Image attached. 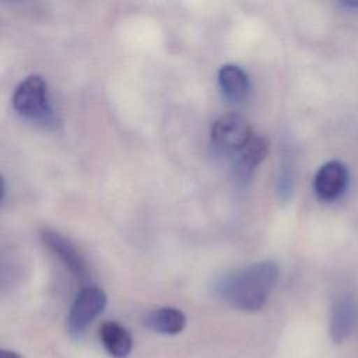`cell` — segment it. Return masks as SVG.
Returning <instances> with one entry per match:
<instances>
[{"label": "cell", "mask_w": 358, "mask_h": 358, "mask_svg": "<svg viewBox=\"0 0 358 358\" xmlns=\"http://www.w3.org/2000/svg\"><path fill=\"white\" fill-rule=\"evenodd\" d=\"M106 306V295L98 287H85L76 296L67 316V331L80 338Z\"/></svg>", "instance_id": "cell-4"}, {"label": "cell", "mask_w": 358, "mask_h": 358, "mask_svg": "<svg viewBox=\"0 0 358 358\" xmlns=\"http://www.w3.org/2000/svg\"><path fill=\"white\" fill-rule=\"evenodd\" d=\"M277 278L278 266L271 260H263L227 273L215 282L214 294L235 309L255 312L264 306Z\"/></svg>", "instance_id": "cell-1"}, {"label": "cell", "mask_w": 358, "mask_h": 358, "mask_svg": "<svg viewBox=\"0 0 358 358\" xmlns=\"http://www.w3.org/2000/svg\"><path fill=\"white\" fill-rule=\"evenodd\" d=\"M218 85L225 99L239 103L248 98L250 81L248 74L236 64H224L218 70Z\"/></svg>", "instance_id": "cell-9"}, {"label": "cell", "mask_w": 358, "mask_h": 358, "mask_svg": "<svg viewBox=\"0 0 358 358\" xmlns=\"http://www.w3.org/2000/svg\"><path fill=\"white\" fill-rule=\"evenodd\" d=\"M144 324L159 334L173 336L180 333L186 326V316L182 310L171 306L151 310L144 317Z\"/></svg>", "instance_id": "cell-11"}, {"label": "cell", "mask_w": 358, "mask_h": 358, "mask_svg": "<svg viewBox=\"0 0 358 358\" xmlns=\"http://www.w3.org/2000/svg\"><path fill=\"white\" fill-rule=\"evenodd\" d=\"M348 171L341 161H329L323 164L315 175L313 186L319 199L331 201L337 199L347 187Z\"/></svg>", "instance_id": "cell-6"}, {"label": "cell", "mask_w": 358, "mask_h": 358, "mask_svg": "<svg viewBox=\"0 0 358 358\" xmlns=\"http://www.w3.org/2000/svg\"><path fill=\"white\" fill-rule=\"evenodd\" d=\"M253 131L248 120L239 115L220 116L211 127V143L217 151L235 157L252 138Z\"/></svg>", "instance_id": "cell-3"}, {"label": "cell", "mask_w": 358, "mask_h": 358, "mask_svg": "<svg viewBox=\"0 0 358 358\" xmlns=\"http://www.w3.org/2000/svg\"><path fill=\"white\" fill-rule=\"evenodd\" d=\"M0 358H22L18 352L13 351V350H6L3 348L0 352Z\"/></svg>", "instance_id": "cell-12"}, {"label": "cell", "mask_w": 358, "mask_h": 358, "mask_svg": "<svg viewBox=\"0 0 358 358\" xmlns=\"http://www.w3.org/2000/svg\"><path fill=\"white\" fill-rule=\"evenodd\" d=\"M41 238L46 248L62 260L71 274L77 278H85L88 275V266L84 256L69 238L49 228L42 229Z\"/></svg>", "instance_id": "cell-5"}, {"label": "cell", "mask_w": 358, "mask_h": 358, "mask_svg": "<svg viewBox=\"0 0 358 358\" xmlns=\"http://www.w3.org/2000/svg\"><path fill=\"white\" fill-rule=\"evenodd\" d=\"M343 7H347L350 10H358V1H344L341 3Z\"/></svg>", "instance_id": "cell-13"}, {"label": "cell", "mask_w": 358, "mask_h": 358, "mask_svg": "<svg viewBox=\"0 0 358 358\" xmlns=\"http://www.w3.org/2000/svg\"><path fill=\"white\" fill-rule=\"evenodd\" d=\"M358 320V308L350 296H343L333 303L330 322H329V334L333 343H344L355 329Z\"/></svg>", "instance_id": "cell-7"}, {"label": "cell", "mask_w": 358, "mask_h": 358, "mask_svg": "<svg viewBox=\"0 0 358 358\" xmlns=\"http://www.w3.org/2000/svg\"><path fill=\"white\" fill-rule=\"evenodd\" d=\"M99 337L105 350L113 358H127L131 352V334L117 322H103L99 330Z\"/></svg>", "instance_id": "cell-10"}, {"label": "cell", "mask_w": 358, "mask_h": 358, "mask_svg": "<svg viewBox=\"0 0 358 358\" xmlns=\"http://www.w3.org/2000/svg\"><path fill=\"white\" fill-rule=\"evenodd\" d=\"M13 106L25 119L42 123L43 126L56 123L48 84L41 76H28L18 84L13 94Z\"/></svg>", "instance_id": "cell-2"}, {"label": "cell", "mask_w": 358, "mask_h": 358, "mask_svg": "<svg viewBox=\"0 0 358 358\" xmlns=\"http://www.w3.org/2000/svg\"><path fill=\"white\" fill-rule=\"evenodd\" d=\"M268 151V144L266 138L253 136V138L234 157V175L238 182L248 183L255 169L266 158Z\"/></svg>", "instance_id": "cell-8"}]
</instances>
